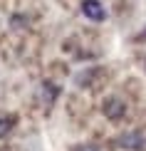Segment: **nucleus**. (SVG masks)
<instances>
[{"label": "nucleus", "mask_w": 146, "mask_h": 151, "mask_svg": "<svg viewBox=\"0 0 146 151\" xmlns=\"http://www.w3.org/2000/svg\"><path fill=\"white\" fill-rule=\"evenodd\" d=\"M82 12L94 22H104L106 20V10L99 0H82Z\"/></svg>", "instance_id": "nucleus-1"}, {"label": "nucleus", "mask_w": 146, "mask_h": 151, "mask_svg": "<svg viewBox=\"0 0 146 151\" xmlns=\"http://www.w3.org/2000/svg\"><path fill=\"white\" fill-rule=\"evenodd\" d=\"M12 124H15V119H10V116H0V139H3V136H8V134H10Z\"/></svg>", "instance_id": "nucleus-3"}, {"label": "nucleus", "mask_w": 146, "mask_h": 151, "mask_svg": "<svg viewBox=\"0 0 146 151\" xmlns=\"http://www.w3.org/2000/svg\"><path fill=\"white\" fill-rule=\"evenodd\" d=\"M141 37H144V40H146V30H144V35H141Z\"/></svg>", "instance_id": "nucleus-4"}, {"label": "nucleus", "mask_w": 146, "mask_h": 151, "mask_svg": "<svg viewBox=\"0 0 146 151\" xmlns=\"http://www.w3.org/2000/svg\"><path fill=\"white\" fill-rule=\"evenodd\" d=\"M104 114L109 116V119H119L124 114V104L119 102V99H109V102L104 104Z\"/></svg>", "instance_id": "nucleus-2"}]
</instances>
